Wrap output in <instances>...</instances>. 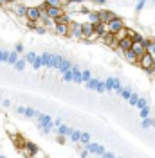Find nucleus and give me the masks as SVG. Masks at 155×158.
I'll return each instance as SVG.
<instances>
[{"instance_id":"f257e3e1","label":"nucleus","mask_w":155,"mask_h":158,"mask_svg":"<svg viewBox=\"0 0 155 158\" xmlns=\"http://www.w3.org/2000/svg\"><path fill=\"white\" fill-rule=\"evenodd\" d=\"M0 120L9 148L0 158H155L103 115L34 90H0Z\"/></svg>"}]
</instances>
